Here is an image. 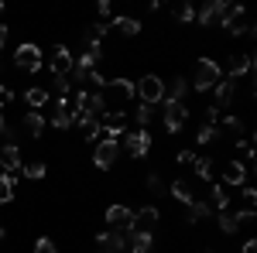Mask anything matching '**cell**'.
Segmentation results:
<instances>
[{
  "label": "cell",
  "mask_w": 257,
  "mask_h": 253,
  "mask_svg": "<svg viewBox=\"0 0 257 253\" xmlns=\"http://www.w3.org/2000/svg\"><path fill=\"white\" fill-rule=\"evenodd\" d=\"M21 171H24V178H31V181H38V178H45V161H31V164H21Z\"/></svg>",
  "instance_id": "obj_26"
},
{
  "label": "cell",
  "mask_w": 257,
  "mask_h": 253,
  "mask_svg": "<svg viewBox=\"0 0 257 253\" xmlns=\"http://www.w3.org/2000/svg\"><path fill=\"white\" fill-rule=\"evenodd\" d=\"M247 171H250V168H247L243 161H230V164L223 168V181H226V185H233V188H243Z\"/></svg>",
  "instance_id": "obj_15"
},
{
  "label": "cell",
  "mask_w": 257,
  "mask_h": 253,
  "mask_svg": "<svg viewBox=\"0 0 257 253\" xmlns=\"http://www.w3.org/2000/svg\"><path fill=\"white\" fill-rule=\"evenodd\" d=\"M4 239H7V229H4V226H0V243H4Z\"/></svg>",
  "instance_id": "obj_42"
},
{
  "label": "cell",
  "mask_w": 257,
  "mask_h": 253,
  "mask_svg": "<svg viewBox=\"0 0 257 253\" xmlns=\"http://www.w3.org/2000/svg\"><path fill=\"white\" fill-rule=\"evenodd\" d=\"M99 127H103V134H106V137L117 140V134L127 130V110H106V113L99 117Z\"/></svg>",
  "instance_id": "obj_9"
},
{
  "label": "cell",
  "mask_w": 257,
  "mask_h": 253,
  "mask_svg": "<svg viewBox=\"0 0 257 253\" xmlns=\"http://www.w3.org/2000/svg\"><path fill=\"white\" fill-rule=\"evenodd\" d=\"M0 168H4L7 175L21 171V151H18V144H4V147H0Z\"/></svg>",
  "instance_id": "obj_16"
},
{
  "label": "cell",
  "mask_w": 257,
  "mask_h": 253,
  "mask_svg": "<svg viewBox=\"0 0 257 253\" xmlns=\"http://www.w3.org/2000/svg\"><path fill=\"white\" fill-rule=\"evenodd\" d=\"M185 120H189L185 103H165V130H168V134H178V130L185 127Z\"/></svg>",
  "instance_id": "obj_10"
},
{
  "label": "cell",
  "mask_w": 257,
  "mask_h": 253,
  "mask_svg": "<svg viewBox=\"0 0 257 253\" xmlns=\"http://www.w3.org/2000/svg\"><path fill=\"white\" fill-rule=\"evenodd\" d=\"M96 246L99 253H127V239H123V233H99L96 236Z\"/></svg>",
  "instance_id": "obj_13"
},
{
  "label": "cell",
  "mask_w": 257,
  "mask_h": 253,
  "mask_svg": "<svg viewBox=\"0 0 257 253\" xmlns=\"http://www.w3.org/2000/svg\"><path fill=\"white\" fill-rule=\"evenodd\" d=\"M148 188H151L155 195H161V192H165V181H161L158 175H148Z\"/></svg>",
  "instance_id": "obj_36"
},
{
  "label": "cell",
  "mask_w": 257,
  "mask_h": 253,
  "mask_svg": "<svg viewBox=\"0 0 257 253\" xmlns=\"http://www.w3.org/2000/svg\"><path fill=\"white\" fill-rule=\"evenodd\" d=\"M96 11H99V18H106V14H110V0H99Z\"/></svg>",
  "instance_id": "obj_39"
},
{
  "label": "cell",
  "mask_w": 257,
  "mask_h": 253,
  "mask_svg": "<svg viewBox=\"0 0 257 253\" xmlns=\"http://www.w3.org/2000/svg\"><path fill=\"white\" fill-rule=\"evenodd\" d=\"M72 65H76V55H72L65 45H55V48H52V55H48V69H52V76L65 79L69 72H72Z\"/></svg>",
  "instance_id": "obj_7"
},
{
  "label": "cell",
  "mask_w": 257,
  "mask_h": 253,
  "mask_svg": "<svg viewBox=\"0 0 257 253\" xmlns=\"http://www.w3.org/2000/svg\"><path fill=\"white\" fill-rule=\"evenodd\" d=\"M134 93L141 96L144 106H155V103L165 99V79L155 76V72H151V76H141L138 82H134Z\"/></svg>",
  "instance_id": "obj_3"
},
{
  "label": "cell",
  "mask_w": 257,
  "mask_h": 253,
  "mask_svg": "<svg viewBox=\"0 0 257 253\" xmlns=\"http://www.w3.org/2000/svg\"><path fill=\"white\" fill-rule=\"evenodd\" d=\"M233 93H237V79H219L216 86V110H223V106H230L233 103Z\"/></svg>",
  "instance_id": "obj_18"
},
{
  "label": "cell",
  "mask_w": 257,
  "mask_h": 253,
  "mask_svg": "<svg viewBox=\"0 0 257 253\" xmlns=\"http://www.w3.org/2000/svg\"><path fill=\"white\" fill-rule=\"evenodd\" d=\"M123 151L131 157H144L151 151V134H148V130H131L127 140H123Z\"/></svg>",
  "instance_id": "obj_11"
},
{
  "label": "cell",
  "mask_w": 257,
  "mask_h": 253,
  "mask_svg": "<svg viewBox=\"0 0 257 253\" xmlns=\"http://www.w3.org/2000/svg\"><path fill=\"white\" fill-rule=\"evenodd\" d=\"M79 123V110L72 106V99H55V106H52V127L55 130H69V127H76Z\"/></svg>",
  "instance_id": "obj_4"
},
{
  "label": "cell",
  "mask_w": 257,
  "mask_h": 253,
  "mask_svg": "<svg viewBox=\"0 0 257 253\" xmlns=\"http://www.w3.org/2000/svg\"><path fill=\"white\" fill-rule=\"evenodd\" d=\"M196 21L202 24V28H209V24H216V7H213V0H209V4H206V7H202V11L196 14Z\"/></svg>",
  "instance_id": "obj_30"
},
{
  "label": "cell",
  "mask_w": 257,
  "mask_h": 253,
  "mask_svg": "<svg viewBox=\"0 0 257 253\" xmlns=\"http://www.w3.org/2000/svg\"><path fill=\"white\" fill-rule=\"evenodd\" d=\"M209 215V202H192L189 205V222H202Z\"/></svg>",
  "instance_id": "obj_29"
},
{
  "label": "cell",
  "mask_w": 257,
  "mask_h": 253,
  "mask_svg": "<svg viewBox=\"0 0 257 253\" xmlns=\"http://www.w3.org/2000/svg\"><path fill=\"white\" fill-rule=\"evenodd\" d=\"M192 161H196L192 151H178V164H192Z\"/></svg>",
  "instance_id": "obj_38"
},
{
  "label": "cell",
  "mask_w": 257,
  "mask_h": 253,
  "mask_svg": "<svg viewBox=\"0 0 257 253\" xmlns=\"http://www.w3.org/2000/svg\"><path fill=\"white\" fill-rule=\"evenodd\" d=\"M24 103H28V106H31L35 113H38L41 106H48V103H52V93H48L45 86H31V89L24 93Z\"/></svg>",
  "instance_id": "obj_19"
},
{
  "label": "cell",
  "mask_w": 257,
  "mask_h": 253,
  "mask_svg": "<svg viewBox=\"0 0 257 253\" xmlns=\"http://www.w3.org/2000/svg\"><path fill=\"white\" fill-rule=\"evenodd\" d=\"M21 127L28 130V137H35V140H38V137H45V117H41V113H35V110L21 120Z\"/></svg>",
  "instance_id": "obj_22"
},
{
  "label": "cell",
  "mask_w": 257,
  "mask_h": 253,
  "mask_svg": "<svg viewBox=\"0 0 257 253\" xmlns=\"http://www.w3.org/2000/svg\"><path fill=\"white\" fill-rule=\"evenodd\" d=\"M11 99H14V93H11V89H7V86H0V110H4V106H7V103H11Z\"/></svg>",
  "instance_id": "obj_37"
},
{
  "label": "cell",
  "mask_w": 257,
  "mask_h": 253,
  "mask_svg": "<svg viewBox=\"0 0 257 253\" xmlns=\"http://www.w3.org/2000/svg\"><path fill=\"white\" fill-rule=\"evenodd\" d=\"M213 205H216L219 212H226V205H230V195H226L223 185H213Z\"/></svg>",
  "instance_id": "obj_32"
},
{
  "label": "cell",
  "mask_w": 257,
  "mask_h": 253,
  "mask_svg": "<svg viewBox=\"0 0 257 253\" xmlns=\"http://www.w3.org/2000/svg\"><path fill=\"white\" fill-rule=\"evenodd\" d=\"M168 195H172L175 202H182V205H192V202H196V195H192V188H189V181H182V178L168 185Z\"/></svg>",
  "instance_id": "obj_21"
},
{
  "label": "cell",
  "mask_w": 257,
  "mask_h": 253,
  "mask_svg": "<svg viewBox=\"0 0 257 253\" xmlns=\"http://www.w3.org/2000/svg\"><path fill=\"white\" fill-rule=\"evenodd\" d=\"M189 89H192V86H189L185 76L172 79V86H165V99H161V103H185V93H189Z\"/></svg>",
  "instance_id": "obj_17"
},
{
  "label": "cell",
  "mask_w": 257,
  "mask_h": 253,
  "mask_svg": "<svg viewBox=\"0 0 257 253\" xmlns=\"http://www.w3.org/2000/svg\"><path fill=\"white\" fill-rule=\"evenodd\" d=\"M158 219H161V212L155 209V205H144V209H138V212H134V229H144V233H155Z\"/></svg>",
  "instance_id": "obj_14"
},
{
  "label": "cell",
  "mask_w": 257,
  "mask_h": 253,
  "mask_svg": "<svg viewBox=\"0 0 257 253\" xmlns=\"http://www.w3.org/2000/svg\"><path fill=\"white\" fill-rule=\"evenodd\" d=\"M243 253H257V239H247L243 243Z\"/></svg>",
  "instance_id": "obj_40"
},
{
  "label": "cell",
  "mask_w": 257,
  "mask_h": 253,
  "mask_svg": "<svg viewBox=\"0 0 257 253\" xmlns=\"http://www.w3.org/2000/svg\"><path fill=\"white\" fill-rule=\"evenodd\" d=\"M120 157V144L113 137H103L96 140V151H93V164H96L99 171H106V168H113V161Z\"/></svg>",
  "instance_id": "obj_6"
},
{
  "label": "cell",
  "mask_w": 257,
  "mask_h": 253,
  "mask_svg": "<svg viewBox=\"0 0 257 253\" xmlns=\"http://www.w3.org/2000/svg\"><path fill=\"white\" fill-rule=\"evenodd\" d=\"M123 239H127V253H151L155 250V233L131 229V233H123Z\"/></svg>",
  "instance_id": "obj_12"
},
{
  "label": "cell",
  "mask_w": 257,
  "mask_h": 253,
  "mask_svg": "<svg viewBox=\"0 0 257 253\" xmlns=\"http://www.w3.org/2000/svg\"><path fill=\"white\" fill-rule=\"evenodd\" d=\"M243 130V123H240L237 117H223V127H219V137L223 134H240Z\"/></svg>",
  "instance_id": "obj_33"
},
{
  "label": "cell",
  "mask_w": 257,
  "mask_h": 253,
  "mask_svg": "<svg viewBox=\"0 0 257 253\" xmlns=\"http://www.w3.org/2000/svg\"><path fill=\"white\" fill-rule=\"evenodd\" d=\"M254 72V55H230V79L250 76Z\"/></svg>",
  "instance_id": "obj_20"
},
{
  "label": "cell",
  "mask_w": 257,
  "mask_h": 253,
  "mask_svg": "<svg viewBox=\"0 0 257 253\" xmlns=\"http://www.w3.org/2000/svg\"><path fill=\"white\" fill-rule=\"evenodd\" d=\"M106 222H110L117 233H131V229H134V209H127V205H110V209H106Z\"/></svg>",
  "instance_id": "obj_8"
},
{
  "label": "cell",
  "mask_w": 257,
  "mask_h": 253,
  "mask_svg": "<svg viewBox=\"0 0 257 253\" xmlns=\"http://www.w3.org/2000/svg\"><path fill=\"white\" fill-rule=\"evenodd\" d=\"M35 253H59V246H55L48 236H38V239H35Z\"/></svg>",
  "instance_id": "obj_35"
},
{
  "label": "cell",
  "mask_w": 257,
  "mask_h": 253,
  "mask_svg": "<svg viewBox=\"0 0 257 253\" xmlns=\"http://www.w3.org/2000/svg\"><path fill=\"white\" fill-rule=\"evenodd\" d=\"M151 117H155V106H144V103H141V106H138V113H134V120L141 123V130H144V127L151 123Z\"/></svg>",
  "instance_id": "obj_34"
},
{
  "label": "cell",
  "mask_w": 257,
  "mask_h": 253,
  "mask_svg": "<svg viewBox=\"0 0 257 253\" xmlns=\"http://www.w3.org/2000/svg\"><path fill=\"white\" fill-rule=\"evenodd\" d=\"M113 28H117L120 35H127V38H134L141 31V21L138 18H113Z\"/></svg>",
  "instance_id": "obj_23"
},
{
  "label": "cell",
  "mask_w": 257,
  "mask_h": 253,
  "mask_svg": "<svg viewBox=\"0 0 257 253\" xmlns=\"http://www.w3.org/2000/svg\"><path fill=\"white\" fill-rule=\"evenodd\" d=\"M219 229H223V233H237L240 229L237 212H219Z\"/></svg>",
  "instance_id": "obj_28"
},
{
  "label": "cell",
  "mask_w": 257,
  "mask_h": 253,
  "mask_svg": "<svg viewBox=\"0 0 257 253\" xmlns=\"http://www.w3.org/2000/svg\"><path fill=\"white\" fill-rule=\"evenodd\" d=\"M96 93H99L106 110H123L131 103V96H134V82H127V79H106L103 89H96Z\"/></svg>",
  "instance_id": "obj_1"
},
{
  "label": "cell",
  "mask_w": 257,
  "mask_h": 253,
  "mask_svg": "<svg viewBox=\"0 0 257 253\" xmlns=\"http://www.w3.org/2000/svg\"><path fill=\"white\" fill-rule=\"evenodd\" d=\"M14 65L24 69V72H38L41 65H45V55H41L38 45L24 41V45H18V52H14Z\"/></svg>",
  "instance_id": "obj_5"
},
{
  "label": "cell",
  "mask_w": 257,
  "mask_h": 253,
  "mask_svg": "<svg viewBox=\"0 0 257 253\" xmlns=\"http://www.w3.org/2000/svg\"><path fill=\"white\" fill-rule=\"evenodd\" d=\"M216 137H219L216 123H202V127H199V134H196V140H199V144H213Z\"/></svg>",
  "instance_id": "obj_27"
},
{
  "label": "cell",
  "mask_w": 257,
  "mask_h": 253,
  "mask_svg": "<svg viewBox=\"0 0 257 253\" xmlns=\"http://www.w3.org/2000/svg\"><path fill=\"white\" fill-rule=\"evenodd\" d=\"M172 14H175V21H182V24L196 21V11H192L189 4H175V7H172Z\"/></svg>",
  "instance_id": "obj_31"
},
{
  "label": "cell",
  "mask_w": 257,
  "mask_h": 253,
  "mask_svg": "<svg viewBox=\"0 0 257 253\" xmlns=\"http://www.w3.org/2000/svg\"><path fill=\"white\" fill-rule=\"evenodd\" d=\"M192 168H196V175L202 178V181H213V161H209V157H196Z\"/></svg>",
  "instance_id": "obj_25"
},
{
  "label": "cell",
  "mask_w": 257,
  "mask_h": 253,
  "mask_svg": "<svg viewBox=\"0 0 257 253\" xmlns=\"http://www.w3.org/2000/svg\"><path fill=\"white\" fill-rule=\"evenodd\" d=\"M4 45H7V24H0V52H4Z\"/></svg>",
  "instance_id": "obj_41"
},
{
  "label": "cell",
  "mask_w": 257,
  "mask_h": 253,
  "mask_svg": "<svg viewBox=\"0 0 257 253\" xmlns=\"http://www.w3.org/2000/svg\"><path fill=\"white\" fill-rule=\"evenodd\" d=\"M219 79H223V69H219V62L213 59H199L196 62V72L189 79V86L196 89V93H209V89H216Z\"/></svg>",
  "instance_id": "obj_2"
},
{
  "label": "cell",
  "mask_w": 257,
  "mask_h": 253,
  "mask_svg": "<svg viewBox=\"0 0 257 253\" xmlns=\"http://www.w3.org/2000/svg\"><path fill=\"white\" fill-rule=\"evenodd\" d=\"M4 130H7V123H4V117H0V134H4Z\"/></svg>",
  "instance_id": "obj_43"
},
{
  "label": "cell",
  "mask_w": 257,
  "mask_h": 253,
  "mask_svg": "<svg viewBox=\"0 0 257 253\" xmlns=\"http://www.w3.org/2000/svg\"><path fill=\"white\" fill-rule=\"evenodd\" d=\"M14 195H18V185H14V178H11V175H0V205H7Z\"/></svg>",
  "instance_id": "obj_24"
}]
</instances>
